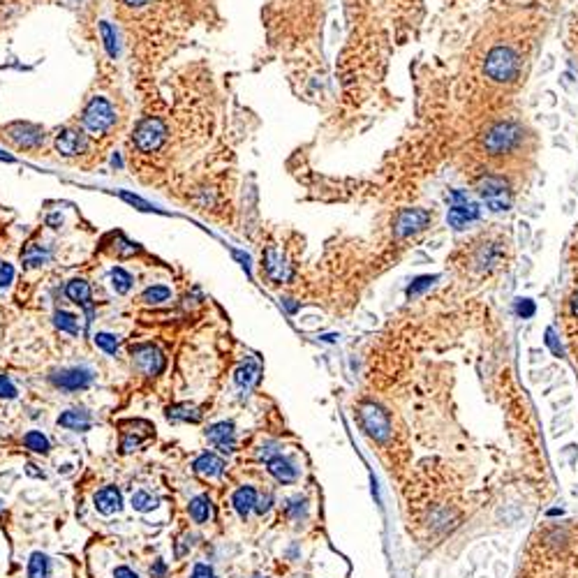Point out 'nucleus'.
Wrapping results in <instances>:
<instances>
[{
  "label": "nucleus",
  "mask_w": 578,
  "mask_h": 578,
  "mask_svg": "<svg viewBox=\"0 0 578 578\" xmlns=\"http://www.w3.org/2000/svg\"><path fill=\"white\" fill-rule=\"evenodd\" d=\"M525 130L514 120H500V123L490 125L486 135L481 137V146L490 157H505L511 155L516 148L523 144Z\"/></svg>",
  "instance_id": "f257e3e1"
},
{
  "label": "nucleus",
  "mask_w": 578,
  "mask_h": 578,
  "mask_svg": "<svg viewBox=\"0 0 578 578\" xmlns=\"http://www.w3.org/2000/svg\"><path fill=\"white\" fill-rule=\"evenodd\" d=\"M483 74L493 83H514L520 74V56L507 44H498L483 58Z\"/></svg>",
  "instance_id": "f03ea898"
},
{
  "label": "nucleus",
  "mask_w": 578,
  "mask_h": 578,
  "mask_svg": "<svg viewBox=\"0 0 578 578\" xmlns=\"http://www.w3.org/2000/svg\"><path fill=\"white\" fill-rule=\"evenodd\" d=\"M477 192H479V197L486 201V206L493 213L509 211L511 209V201H514V197H511L509 183L502 179V176H495V174L483 176V179L477 183Z\"/></svg>",
  "instance_id": "7ed1b4c3"
},
{
  "label": "nucleus",
  "mask_w": 578,
  "mask_h": 578,
  "mask_svg": "<svg viewBox=\"0 0 578 578\" xmlns=\"http://www.w3.org/2000/svg\"><path fill=\"white\" fill-rule=\"evenodd\" d=\"M132 142L142 153L160 151L162 144L167 142V125L155 116H148L144 120H139L135 132H132Z\"/></svg>",
  "instance_id": "20e7f679"
},
{
  "label": "nucleus",
  "mask_w": 578,
  "mask_h": 578,
  "mask_svg": "<svg viewBox=\"0 0 578 578\" xmlns=\"http://www.w3.org/2000/svg\"><path fill=\"white\" fill-rule=\"evenodd\" d=\"M433 225V213L426 209H403L394 218L396 238H409Z\"/></svg>",
  "instance_id": "39448f33"
},
{
  "label": "nucleus",
  "mask_w": 578,
  "mask_h": 578,
  "mask_svg": "<svg viewBox=\"0 0 578 578\" xmlns=\"http://www.w3.org/2000/svg\"><path fill=\"white\" fill-rule=\"evenodd\" d=\"M116 123V111L109 105L105 98H93L86 109H83V125L88 132L102 135Z\"/></svg>",
  "instance_id": "423d86ee"
},
{
  "label": "nucleus",
  "mask_w": 578,
  "mask_h": 578,
  "mask_svg": "<svg viewBox=\"0 0 578 578\" xmlns=\"http://www.w3.org/2000/svg\"><path fill=\"white\" fill-rule=\"evenodd\" d=\"M359 424H361L363 431H366V435L372 437V440H377V442H384L387 437L391 435L389 414L379 405H375V403L361 405V409H359Z\"/></svg>",
  "instance_id": "0eeeda50"
},
{
  "label": "nucleus",
  "mask_w": 578,
  "mask_h": 578,
  "mask_svg": "<svg viewBox=\"0 0 578 578\" xmlns=\"http://www.w3.org/2000/svg\"><path fill=\"white\" fill-rule=\"evenodd\" d=\"M130 354H132V363H135V366L142 370L144 375H148V377L160 375V372L164 370V366H167V359H164L162 350L157 347V345H153V342L132 345Z\"/></svg>",
  "instance_id": "6e6552de"
},
{
  "label": "nucleus",
  "mask_w": 578,
  "mask_h": 578,
  "mask_svg": "<svg viewBox=\"0 0 578 578\" xmlns=\"http://www.w3.org/2000/svg\"><path fill=\"white\" fill-rule=\"evenodd\" d=\"M51 384L61 391H81V389H88L93 384V379H95V372L90 368H83V366H74V368H61V370H53L51 375Z\"/></svg>",
  "instance_id": "1a4fd4ad"
},
{
  "label": "nucleus",
  "mask_w": 578,
  "mask_h": 578,
  "mask_svg": "<svg viewBox=\"0 0 578 578\" xmlns=\"http://www.w3.org/2000/svg\"><path fill=\"white\" fill-rule=\"evenodd\" d=\"M5 135L9 142H14L19 148H37L44 142L42 127L35 123H23V120H16V123L7 125Z\"/></svg>",
  "instance_id": "9d476101"
},
{
  "label": "nucleus",
  "mask_w": 578,
  "mask_h": 578,
  "mask_svg": "<svg viewBox=\"0 0 578 578\" xmlns=\"http://www.w3.org/2000/svg\"><path fill=\"white\" fill-rule=\"evenodd\" d=\"M206 437H209V442L216 446V449H220L222 453L236 451V428L231 421H218V424L209 426Z\"/></svg>",
  "instance_id": "9b49d317"
},
{
  "label": "nucleus",
  "mask_w": 578,
  "mask_h": 578,
  "mask_svg": "<svg viewBox=\"0 0 578 578\" xmlns=\"http://www.w3.org/2000/svg\"><path fill=\"white\" fill-rule=\"evenodd\" d=\"M93 502H95V509L102 516H114L123 509V495H120V490L116 486L100 488L95 495H93Z\"/></svg>",
  "instance_id": "f8f14e48"
},
{
  "label": "nucleus",
  "mask_w": 578,
  "mask_h": 578,
  "mask_svg": "<svg viewBox=\"0 0 578 578\" xmlns=\"http://www.w3.org/2000/svg\"><path fill=\"white\" fill-rule=\"evenodd\" d=\"M58 426L72 433H86L93 426V416L83 407H72V409H65L58 416Z\"/></svg>",
  "instance_id": "ddd939ff"
},
{
  "label": "nucleus",
  "mask_w": 578,
  "mask_h": 578,
  "mask_svg": "<svg viewBox=\"0 0 578 578\" xmlns=\"http://www.w3.org/2000/svg\"><path fill=\"white\" fill-rule=\"evenodd\" d=\"M65 294H68V298L72 303H77L81 308H86V312H88V324L93 322L90 317H93V292H90V285L86 280H81V278H74V280L68 283V287H65Z\"/></svg>",
  "instance_id": "4468645a"
},
{
  "label": "nucleus",
  "mask_w": 578,
  "mask_h": 578,
  "mask_svg": "<svg viewBox=\"0 0 578 578\" xmlns=\"http://www.w3.org/2000/svg\"><path fill=\"white\" fill-rule=\"evenodd\" d=\"M192 470L197 472L199 477H204V479H216V477H220V474L227 470V463L222 461L220 456L206 451V453H201V456H197V458H194Z\"/></svg>",
  "instance_id": "2eb2a0df"
},
{
  "label": "nucleus",
  "mask_w": 578,
  "mask_h": 578,
  "mask_svg": "<svg viewBox=\"0 0 578 578\" xmlns=\"http://www.w3.org/2000/svg\"><path fill=\"white\" fill-rule=\"evenodd\" d=\"M264 268L271 280L275 283H287L289 278H292V268L285 262V257L278 253L275 248H268L266 250V257H264Z\"/></svg>",
  "instance_id": "dca6fc26"
},
{
  "label": "nucleus",
  "mask_w": 578,
  "mask_h": 578,
  "mask_svg": "<svg viewBox=\"0 0 578 578\" xmlns=\"http://www.w3.org/2000/svg\"><path fill=\"white\" fill-rule=\"evenodd\" d=\"M83 148H86V137L77 132V130H63V132L56 137V151L65 157L79 155Z\"/></svg>",
  "instance_id": "f3484780"
},
{
  "label": "nucleus",
  "mask_w": 578,
  "mask_h": 578,
  "mask_svg": "<svg viewBox=\"0 0 578 578\" xmlns=\"http://www.w3.org/2000/svg\"><path fill=\"white\" fill-rule=\"evenodd\" d=\"M268 465V472H271V477H275L280 483H294L298 479V470L296 465L285 458L283 453H275L271 461H266Z\"/></svg>",
  "instance_id": "a211bd4d"
},
{
  "label": "nucleus",
  "mask_w": 578,
  "mask_h": 578,
  "mask_svg": "<svg viewBox=\"0 0 578 578\" xmlns=\"http://www.w3.org/2000/svg\"><path fill=\"white\" fill-rule=\"evenodd\" d=\"M164 416H167V421H172V424H199L201 421L199 407H194L190 403L169 405V407H167Z\"/></svg>",
  "instance_id": "6ab92c4d"
},
{
  "label": "nucleus",
  "mask_w": 578,
  "mask_h": 578,
  "mask_svg": "<svg viewBox=\"0 0 578 578\" xmlns=\"http://www.w3.org/2000/svg\"><path fill=\"white\" fill-rule=\"evenodd\" d=\"M479 218V209H477V204H458V206H453L449 209V216H446V220H449V225L456 229V231H461L468 227V222L472 220H477Z\"/></svg>",
  "instance_id": "aec40b11"
},
{
  "label": "nucleus",
  "mask_w": 578,
  "mask_h": 578,
  "mask_svg": "<svg viewBox=\"0 0 578 578\" xmlns=\"http://www.w3.org/2000/svg\"><path fill=\"white\" fill-rule=\"evenodd\" d=\"M231 505H234L236 514L241 518H248L250 511H255V505H257V490L253 486H241L234 495H231Z\"/></svg>",
  "instance_id": "412c9836"
},
{
  "label": "nucleus",
  "mask_w": 578,
  "mask_h": 578,
  "mask_svg": "<svg viewBox=\"0 0 578 578\" xmlns=\"http://www.w3.org/2000/svg\"><path fill=\"white\" fill-rule=\"evenodd\" d=\"M188 511H190V518L194 520V523L204 525L213 518V502L209 495H194L188 505Z\"/></svg>",
  "instance_id": "4be33fe9"
},
{
  "label": "nucleus",
  "mask_w": 578,
  "mask_h": 578,
  "mask_svg": "<svg viewBox=\"0 0 578 578\" xmlns=\"http://www.w3.org/2000/svg\"><path fill=\"white\" fill-rule=\"evenodd\" d=\"M259 379V366L255 361H246V363H241V366L236 368L234 372V382H236V387L238 389H243L248 391L250 387L255 384V382Z\"/></svg>",
  "instance_id": "5701e85b"
},
{
  "label": "nucleus",
  "mask_w": 578,
  "mask_h": 578,
  "mask_svg": "<svg viewBox=\"0 0 578 578\" xmlns=\"http://www.w3.org/2000/svg\"><path fill=\"white\" fill-rule=\"evenodd\" d=\"M51 574V560L49 555L42 551H35L28 560V578H49Z\"/></svg>",
  "instance_id": "b1692460"
},
{
  "label": "nucleus",
  "mask_w": 578,
  "mask_h": 578,
  "mask_svg": "<svg viewBox=\"0 0 578 578\" xmlns=\"http://www.w3.org/2000/svg\"><path fill=\"white\" fill-rule=\"evenodd\" d=\"M51 259V253L42 246H28L23 253H21V262L28 266V268H37V266H44L46 262Z\"/></svg>",
  "instance_id": "393cba45"
},
{
  "label": "nucleus",
  "mask_w": 578,
  "mask_h": 578,
  "mask_svg": "<svg viewBox=\"0 0 578 578\" xmlns=\"http://www.w3.org/2000/svg\"><path fill=\"white\" fill-rule=\"evenodd\" d=\"M23 446L28 451H33V453H42L46 456L51 451V442H49V437H46L44 433L40 431H28L23 435Z\"/></svg>",
  "instance_id": "a878e982"
},
{
  "label": "nucleus",
  "mask_w": 578,
  "mask_h": 578,
  "mask_svg": "<svg viewBox=\"0 0 578 578\" xmlns=\"http://www.w3.org/2000/svg\"><path fill=\"white\" fill-rule=\"evenodd\" d=\"M500 257H502V250L498 248V243L483 246L477 255V268L479 271H488V268H493L500 262Z\"/></svg>",
  "instance_id": "bb28decb"
},
{
  "label": "nucleus",
  "mask_w": 578,
  "mask_h": 578,
  "mask_svg": "<svg viewBox=\"0 0 578 578\" xmlns=\"http://www.w3.org/2000/svg\"><path fill=\"white\" fill-rule=\"evenodd\" d=\"M130 505H132V509L139 511V514H148V511H153L157 507V498L148 490H135L132 498H130Z\"/></svg>",
  "instance_id": "cd10ccee"
},
{
  "label": "nucleus",
  "mask_w": 578,
  "mask_h": 578,
  "mask_svg": "<svg viewBox=\"0 0 578 578\" xmlns=\"http://www.w3.org/2000/svg\"><path fill=\"white\" fill-rule=\"evenodd\" d=\"M53 324H56V329H61L65 333H72V335H77L79 333V320H77V315H72L68 310H56L53 315Z\"/></svg>",
  "instance_id": "c85d7f7f"
},
{
  "label": "nucleus",
  "mask_w": 578,
  "mask_h": 578,
  "mask_svg": "<svg viewBox=\"0 0 578 578\" xmlns=\"http://www.w3.org/2000/svg\"><path fill=\"white\" fill-rule=\"evenodd\" d=\"M100 35H102V40H105V49H107V53L111 56V58H116V56L120 53V46H118L116 31H114V28H111L109 21H100Z\"/></svg>",
  "instance_id": "c756f323"
},
{
  "label": "nucleus",
  "mask_w": 578,
  "mask_h": 578,
  "mask_svg": "<svg viewBox=\"0 0 578 578\" xmlns=\"http://www.w3.org/2000/svg\"><path fill=\"white\" fill-rule=\"evenodd\" d=\"M308 514V500L301 498V495H296L292 500H287V505H285V516L289 520H303Z\"/></svg>",
  "instance_id": "7c9ffc66"
},
{
  "label": "nucleus",
  "mask_w": 578,
  "mask_h": 578,
  "mask_svg": "<svg viewBox=\"0 0 578 578\" xmlns=\"http://www.w3.org/2000/svg\"><path fill=\"white\" fill-rule=\"evenodd\" d=\"M169 296H172V289H169V287H164V285H153V287H148L146 292L142 294V301H144V303H151V305H157V303L169 301Z\"/></svg>",
  "instance_id": "2f4dec72"
},
{
  "label": "nucleus",
  "mask_w": 578,
  "mask_h": 578,
  "mask_svg": "<svg viewBox=\"0 0 578 578\" xmlns=\"http://www.w3.org/2000/svg\"><path fill=\"white\" fill-rule=\"evenodd\" d=\"M111 285H114V289L118 294H127L130 289H132V275H130L125 268H111Z\"/></svg>",
  "instance_id": "473e14b6"
},
{
  "label": "nucleus",
  "mask_w": 578,
  "mask_h": 578,
  "mask_svg": "<svg viewBox=\"0 0 578 578\" xmlns=\"http://www.w3.org/2000/svg\"><path fill=\"white\" fill-rule=\"evenodd\" d=\"M95 345H98L102 352H107V354H111V357H114V354L118 352V347H120V338H118L116 333L100 331V333H95Z\"/></svg>",
  "instance_id": "72a5a7b5"
},
{
  "label": "nucleus",
  "mask_w": 578,
  "mask_h": 578,
  "mask_svg": "<svg viewBox=\"0 0 578 578\" xmlns=\"http://www.w3.org/2000/svg\"><path fill=\"white\" fill-rule=\"evenodd\" d=\"M151 435H139L132 431H123V440H120V453H132L142 446Z\"/></svg>",
  "instance_id": "f704fd0d"
},
{
  "label": "nucleus",
  "mask_w": 578,
  "mask_h": 578,
  "mask_svg": "<svg viewBox=\"0 0 578 578\" xmlns=\"http://www.w3.org/2000/svg\"><path fill=\"white\" fill-rule=\"evenodd\" d=\"M437 280H440V275H419L416 280L407 287V296L412 298V296H419L421 292H426V289H431Z\"/></svg>",
  "instance_id": "c9c22d12"
},
{
  "label": "nucleus",
  "mask_w": 578,
  "mask_h": 578,
  "mask_svg": "<svg viewBox=\"0 0 578 578\" xmlns=\"http://www.w3.org/2000/svg\"><path fill=\"white\" fill-rule=\"evenodd\" d=\"M514 310H516V315L520 317V320H530V317H535L537 305H535L532 298H516Z\"/></svg>",
  "instance_id": "e433bc0d"
},
{
  "label": "nucleus",
  "mask_w": 578,
  "mask_h": 578,
  "mask_svg": "<svg viewBox=\"0 0 578 578\" xmlns=\"http://www.w3.org/2000/svg\"><path fill=\"white\" fill-rule=\"evenodd\" d=\"M120 199H123V201H127V204H132V206H137L139 211H146V213L155 211V206H153V204L144 201L142 197H137V194H130V192H120Z\"/></svg>",
  "instance_id": "4c0bfd02"
},
{
  "label": "nucleus",
  "mask_w": 578,
  "mask_h": 578,
  "mask_svg": "<svg viewBox=\"0 0 578 578\" xmlns=\"http://www.w3.org/2000/svg\"><path fill=\"white\" fill-rule=\"evenodd\" d=\"M16 387H14V382L9 379L7 375H0V398H5V400H12L16 398Z\"/></svg>",
  "instance_id": "58836bf2"
},
{
  "label": "nucleus",
  "mask_w": 578,
  "mask_h": 578,
  "mask_svg": "<svg viewBox=\"0 0 578 578\" xmlns=\"http://www.w3.org/2000/svg\"><path fill=\"white\" fill-rule=\"evenodd\" d=\"M271 507H273V495H271V493H266L264 498H257V505H255L257 516H266L268 511H271Z\"/></svg>",
  "instance_id": "ea45409f"
},
{
  "label": "nucleus",
  "mask_w": 578,
  "mask_h": 578,
  "mask_svg": "<svg viewBox=\"0 0 578 578\" xmlns=\"http://www.w3.org/2000/svg\"><path fill=\"white\" fill-rule=\"evenodd\" d=\"M190 578H218V576H216V572H213V567H211V564L199 562V564H194V567H192Z\"/></svg>",
  "instance_id": "a19ab883"
},
{
  "label": "nucleus",
  "mask_w": 578,
  "mask_h": 578,
  "mask_svg": "<svg viewBox=\"0 0 578 578\" xmlns=\"http://www.w3.org/2000/svg\"><path fill=\"white\" fill-rule=\"evenodd\" d=\"M14 280V266L12 264H0V287L12 285Z\"/></svg>",
  "instance_id": "79ce46f5"
},
{
  "label": "nucleus",
  "mask_w": 578,
  "mask_h": 578,
  "mask_svg": "<svg viewBox=\"0 0 578 578\" xmlns=\"http://www.w3.org/2000/svg\"><path fill=\"white\" fill-rule=\"evenodd\" d=\"M151 576H153V578H164V576H167V564H164V560H160V557H157V560L151 564Z\"/></svg>",
  "instance_id": "37998d69"
},
{
  "label": "nucleus",
  "mask_w": 578,
  "mask_h": 578,
  "mask_svg": "<svg viewBox=\"0 0 578 578\" xmlns=\"http://www.w3.org/2000/svg\"><path fill=\"white\" fill-rule=\"evenodd\" d=\"M546 345L553 350V354H557V357H560V354H562V347H560V342L555 340V333H553V329H548V331H546Z\"/></svg>",
  "instance_id": "c03bdc74"
},
{
  "label": "nucleus",
  "mask_w": 578,
  "mask_h": 578,
  "mask_svg": "<svg viewBox=\"0 0 578 578\" xmlns=\"http://www.w3.org/2000/svg\"><path fill=\"white\" fill-rule=\"evenodd\" d=\"M114 578H139V574L135 569H130V567L125 564H120L114 569Z\"/></svg>",
  "instance_id": "a18cd8bd"
},
{
  "label": "nucleus",
  "mask_w": 578,
  "mask_h": 578,
  "mask_svg": "<svg viewBox=\"0 0 578 578\" xmlns=\"http://www.w3.org/2000/svg\"><path fill=\"white\" fill-rule=\"evenodd\" d=\"M190 546H192V537H190V535H185V537L181 539V542H179V546H176V555L183 557L185 553L190 551Z\"/></svg>",
  "instance_id": "49530a36"
},
{
  "label": "nucleus",
  "mask_w": 578,
  "mask_h": 578,
  "mask_svg": "<svg viewBox=\"0 0 578 578\" xmlns=\"http://www.w3.org/2000/svg\"><path fill=\"white\" fill-rule=\"evenodd\" d=\"M518 227H520V229H518V236H520V243H523V246H525V243H527V238H530V225H527V222H520V225H518Z\"/></svg>",
  "instance_id": "de8ad7c7"
},
{
  "label": "nucleus",
  "mask_w": 578,
  "mask_h": 578,
  "mask_svg": "<svg viewBox=\"0 0 578 578\" xmlns=\"http://www.w3.org/2000/svg\"><path fill=\"white\" fill-rule=\"evenodd\" d=\"M123 3H125L127 7H135V9H139V7H146L148 3H151V0H123Z\"/></svg>",
  "instance_id": "09e8293b"
},
{
  "label": "nucleus",
  "mask_w": 578,
  "mask_h": 578,
  "mask_svg": "<svg viewBox=\"0 0 578 578\" xmlns=\"http://www.w3.org/2000/svg\"><path fill=\"white\" fill-rule=\"evenodd\" d=\"M0 162H14V157L9 153H5V151H0Z\"/></svg>",
  "instance_id": "8fccbe9b"
},
{
  "label": "nucleus",
  "mask_w": 578,
  "mask_h": 578,
  "mask_svg": "<svg viewBox=\"0 0 578 578\" xmlns=\"http://www.w3.org/2000/svg\"><path fill=\"white\" fill-rule=\"evenodd\" d=\"M26 468H28V474H33V477H44L42 472H37V470H35V465H26Z\"/></svg>",
  "instance_id": "3c124183"
},
{
  "label": "nucleus",
  "mask_w": 578,
  "mask_h": 578,
  "mask_svg": "<svg viewBox=\"0 0 578 578\" xmlns=\"http://www.w3.org/2000/svg\"><path fill=\"white\" fill-rule=\"evenodd\" d=\"M572 310H574V315L578 317V292H576L574 298H572Z\"/></svg>",
  "instance_id": "603ef678"
},
{
  "label": "nucleus",
  "mask_w": 578,
  "mask_h": 578,
  "mask_svg": "<svg viewBox=\"0 0 578 578\" xmlns=\"http://www.w3.org/2000/svg\"><path fill=\"white\" fill-rule=\"evenodd\" d=\"M61 222H63L61 216H51V218H49V225H61Z\"/></svg>",
  "instance_id": "864d4df0"
},
{
  "label": "nucleus",
  "mask_w": 578,
  "mask_h": 578,
  "mask_svg": "<svg viewBox=\"0 0 578 578\" xmlns=\"http://www.w3.org/2000/svg\"><path fill=\"white\" fill-rule=\"evenodd\" d=\"M3 509H5V505H3V500H0V514H3Z\"/></svg>",
  "instance_id": "5fc2aeb1"
},
{
  "label": "nucleus",
  "mask_w": 578,
  "mask_h": 578,
  "mask_svg": "<svg viewBox=\"0 0 578 578\" xmlns=\"http://www.w3.org/2000/svg\"><path fill=\"white\" fill-rule=\"evenodd\" d=\"M253 578H266V576H259V574H257V576H253Z\"/></svg>",
  "instance_id": "6e6d98bb"
}]
</instances>
